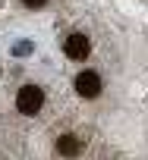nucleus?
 I'll list each match as a JSON object with an SVG mask.
<instances>
[{"label":"nucleus","mask_w":148,"mask_h":160,"mask_svg":"<svg viewBox=\"0 0 148 160\" xmlns=\"http://www.w3.org/2000/svg\"><path fill=\"white\" fill-rule=\"evenodd\" d=\"M41 104H44V91H41L38 85H22V88H19V94H16V107H19V113L35 116V113L41 110Z\"/></svg>","instance_id":"f257e3e1"},{"label":"nucleus","mask_w":148,"mask_h":160,"mask_svg":"<svg viewBox=\"0 0 148 160\" xmlns=\"http://www.w3.org/2000/svg\"><path fill=\"white\" fill-rule=\"evenodd\" d=\"M63 50H66V57H69V60H85V57H88V50H92V41H88L82 32H72V35L63 41Z\"/></svg>","instance_id":"f03ea898"},{"label":"nucleus","mask_w":148,"mask_h":160,"mask_svg":"<svg viewBox=\"0 0 148 160\" xmlns=\"http://www.w3.org/2000/svg\"><path fill=\"white\" fill-rule=\"evenodd\" d=\"M22 3H25L29 10H38V7H44V3H47V0H22Z\"/></svg>","instance_id":"39448f33"},{"label":"nucleus","mask_w":148,"mask_h":160,"mask_svg":"<svg viewBox=\"0 0 148 160\" xmlns=\"http://www.w3.org/2000/svg\"><path fill=\"white\" fill-rule=\"evenodd\" d=\"M57 151H60L63 157H79V154H82V138H76V135H60V138H57Z\"/></svg>","instance_id":"20e7f679"},{"label":"nucleus","mask_w":148,"mask_h":160,"mask_svg":"<svg viewBox=\"0 0 148 160\" xmlns=\"http://www.w3.org/2000/svg\"><path fill=\"white\" fill-rule=\"evenodd\" d=\"M76 91L82 94V98H98L101 94V75L98 72H79L76 75Z\"/></svg>","instance_id":"7ed1b4c3"}]
</instances>
